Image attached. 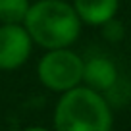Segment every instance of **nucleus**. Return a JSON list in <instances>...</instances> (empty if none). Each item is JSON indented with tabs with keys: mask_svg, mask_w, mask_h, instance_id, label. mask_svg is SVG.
<instances>
[{
	"mask_svg": "<svg viewBox=\"0 0 131 131\" xmlns=\"http://www.w3.org/2000/svg\"><path fill=\"white\" fill-rule=\"evenodd\" d=\"M23 27L33 45L45 50L70 48L81 35V19L71 2L66 0H35L31 2Z\"/></svg>",
	"mask_w": 131,
	"mask_h": 131,
	"instance_id": "f257e3e1",
	"label": "nucleus"
},
{
	"mask_svg": "<svg viewBox=\"0 0 131 131\" xmlns=\"http://www.w3.org/2000/svg\"><path fill=\"white\" fill-rule=\"evenodd\" d=\"M52 125L54 131H112V104L102 93L77 85L58 96Z\"/></svg>",
	"mask_w": 131,
	"mask_h": 131,
	"instance_id": "f03ea898",
	"label": "nucleus"
},
{
	"mask_svg": "<svg viewBox=\"0 0 131 131\" xmlns=\"http://www.w3.org/2000/svg\"><path fill=\"white\" fill-rule=\"evenodd\" d=\"M37 77L45 89L62 94L83 83V56L71 46L45 50L37 64Z\"/></svg>",
	"mask_w": 131,
	"mask_h": 131,
	"instance_id": "7ed1b4c3",
	"label": "nucleus"
},
{
	"mask_svg": "<svg viewBox=\"0 0 131 131\" xmlns=\"http://www.w3.org/2000/svg\"><path fill=\"white\" fill-rule=\"evenodd\" d=\"M33 41L23 23H0V71H16L27 64Z\"/></svg>",
	"mask_w": 131,
	"mask_h": 131,
	"instance_id": "20e7f679",
	"label": "nucleus"
},
{
	"mask_svg": "<svg viewBox=\"0 0 131 131\" xmlns=\"http://www.w3.org/2000/svg\"><path fill=\"white\" fill-rule=\"evenodd\" d=\"M119 83V71L114 60H110L104 54H93V56L83 58V83L98 93H110Z\"/></svg>",
	"mask_w": 131,
	"mask_h": 131,
	"instance_id": "39448f33",
	"label": "nucleus"
},
{
	"mask_svg": "<svg viewBox=\"0 0 131 131\" xmlns=\"http://www.w3.org/2000/svg\"><path fill=\"white\" fill-rule=\"evenodd\" d=\"M71 6L83 25L100 27L118 16L119 0H71Z\"/></svg>",
	"mask_w": 131,
	"mask_h": 131,
	"instance_id": "423d86ee",
	"label": "nucleus"
},
{
	"mask_svg": "<svg viewBox=\"0 0 131 131\" xmlns=\"http://www.w3.org/2000/svg\"><path fill=\"white\" fill-rule=\"evenodd\" d=\"M31 0H0V23H23Z\"/></svg>",
	"mask_w": 131,
	"mask_h": 131,
	"instance_id": "0eeeda50",
	"label": "nucleus"
},
{
	"mask_svg": "<svg viewBox=\"0 0 131 131\" xmlns=\"http://www.w3.org/2000/svg\"><path fill=\"white\" fill-rule=\"evenodd\" d=\"M100 31H102V39L108 42H119L125 37V27H123V23L118 17H112L106 23H102L100 25Z\"/></svg>",
	"mask_w": 131,
	"mask_h": 131,
	"instance_id": "6e6552de",
	"label": "nucleus"
},
{
	"mask_svg": "<svg viewBox=\"0 0 131 131\" xmlns=\"http://www.w3.org/2000/svg\"><path fill=\"white\" fill-rule=\"evenodd\" d=\"M21 131H54V129H48V127H42V125H29Z\"/></svg>",
	"mask_w": 131,
	"mask_h": 131,
	"instance_id": "1a4fd4ad",
	"label": "nucleus"
}]
</instances>
